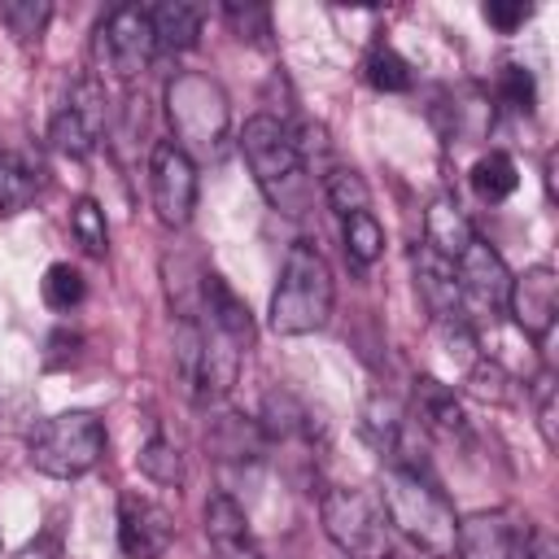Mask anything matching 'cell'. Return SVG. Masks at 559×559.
Wrapping results in <instances>:
<instances>
[{"label":"cell","instance_id":"6da1fadb","mask_svg":"<svg viewBox=\"0 0 559 559\" xmlns=\"http://www.w3.org/2000/svg\"><path fill=\"white\" fill-rule=\"evenodd\" d=\"M380 507L389 515V528H397L415 550L428 559H454L459 546V515L441 485L428 472L384 467L380 476Z\"/></svg>","mask_w":559,"mask_h":559},{"label":"cell","instance_id":"7a4b0ae2","mask_svg":"<svg viewBox=\"0 0 559 559\" xmlns=\"http://www.w3.org/2000/svg\"><path fill=\"white\" fill-rule=\"evenodd\" d=\"M240 153L253 170V183L258 192L271 201V210L288 214V218H301L306 205H310V170L297 153V140H293V127L271 118V114H253L240 131Z\"/></svg>","mask_w":559,"mask_h":559},{"label":"cell","instance_id":"3957f363","mask_svg":"<svg viewBox=\"0 0 559 559\" xmlns=\"http://www.w3.org/2000/svg\"><path fill=\"white\" fill-rule=\"evenodd\" d=\"M336 301V284H332V266L328 258L310 245V240H293L280 266V284L271 293V328L280 336H306L319 332L332 314Z\"/></svg>","mask_w":559,"mask_h":559},{"label":"cell","instance_id":"277c9868","mask_svg":"<svg viewBox=\"0 0 559 559\" xmlns=\"http://www.w3.org/2000/svg\"><path fill=\"white\" fill-rule=\"evenodd\" d=\"M166 118L175 131V144L197 162V157H218L231 131V109L227 92L201 74V70H179L166 83Z\"/></svg>","mask_w":559,"mask_h":559},{"label":"cell","instance_id":"5b68a950","mask_svg":"<svg viewBox=\"0 0 559 559\" xmlns=\"http://www.w3.org/2000/svg\"><path fill=\"white\" fill-rule=\"evenodd\" d=\"M105 441H109L105 424L92 411H61L31 432L26 459L35 472L52 480H74V476H87L105 459Z\"/></svg>","mask_w":559,"mask_h":559},{"label":"cell","instance_id":"8992f818","mask_svg":"<svg viewBox=\"0 0 559 559\" xmlns=\"http://www.w3.org/2000/svg\"><path fill=\"white\" fill-rule=\"evenodd\" d=\"M319 520L332 546L349 559H393V528L376 493L358 485H332L319 498Z\"/></svg>","mask_w":559,"mask_h":559},{"label":"cell","instance_id":"52a82bcc","mask_svg":"<svg viewBox=\"0 0 559 559\" xmlns=\"http://www.w3.org/2000/svg\"><path fill=\"white\" fill-rule=\"evenodd\" d=\"M92 52H96V70L109 74V79H140L157 52V39H153V22H148V9L140 4H118L100 17L96 26V39H92Z\"/></svg>","mask_w":559,"mask_h":559},{"label":"cell","instance_id":"ba28073f","mask_svg":"<svg viewBox=\"0 0 559 559\" xmlns=\"http://www.w3.org/2000/svg\"><path fill=\"white\" fill-rule=\"evenodd\" d=\"M454 280H459V306H463V319L467 323L498 319L507 310L511 271H507L502 253L493 245H485L480 236L454 258Z\"/></svg>","mask_w":559,"mask_h":559},{"label":"cell","instance_id":"9c48e42d","mask_svg":"<svg viewBox=\"0 0 559 559\" xmlns=\"http://www.w3.org/2000/svg\"><path fill=\"white\" fill-rule=\"evenodd\" d=\"M148 197L162 227H188L197 210V162L175 144L157 140L148 153Z\"/></svg>","mask_w":559,"mask_h":559},{"label":"cell","instance_id":"30bf717a","mask_svg":"<svg viewBox=\"0 0 559 559\" xmlns=\"http://www.w3.org/2000/svg\"><path fill=\"white\" fill-rule=\"evenodd\" d=\"M118 546L127 559H166L175 546V515L144 493H122L118 498Z\"/></svg>","mask_w":559,"mask_h":559},{"label":"cell","instance_id":"8fae6325","mask_svg":"<svg viewBox=\"0 0 559 559\" xmlns=\"http://www.w3.org/2000/svg\"><path fill=\"white\" fill-rule=\"evenodd\" d=\"M100 127H105V92L87 79L70 92V100L52 114V127H48V140L57 153L66 157H87L100 140Z\"/></svg>","mask_w":559,"mask_h":559},{"label":"cell","instance_id":"7c38bea8","mask_svg":"<svg viewBox=\"0 0 559 559\" xmlns=\"http://www.w3.org/2000/svg\"><path fill=\"white\" fill-rule=\"evenodd\" d=\"M507 314L515 319V328L533 341H546L559 314V275L550 266H528L520 275H511V293H507Z\"/></svg>","mask_w":559,"mask_h":559},{"label":"cell","instance_id":"4fadbf2b","mask_svg":"<svg viewBox=\"0 0 559 559\" xmlns=\"http://www.w3.org/2000/svg\"><path fill=\"white\" fill-rule=\"evenodd\" d=\"M528 528H520L507 511H480L472 520H459V559H520Z\"/></svg>","mask_w":559,"mask_h":559},{"label":"cell","instance_id":"5bb4252c","mask_svg":"<svg viewBox=\"0 0 559 559\" xmlns=\"http://www.w3.org/2000/svg\"><path fill=\"white\" fill-rule=\"evenodd\" d=\"M197 314H205V323H210L214 332L231 336L240 349H253V336H258L253 314H249V306L231 293V284H227L223 275H214V271L201 275V310H197Z\"/></svg>","mask_w":559,"mask_h":559},{"label":"cell","instance_id":"9a60e30c","mask_svg":"<svg viewBox=\"0 0 559 559\" xmlns=\"http://www.w3.org/2000/svg\"><path fill=\"white\" fill-rule=\"evenodd\" d=\"M205 537L218 550V559H258L249 515L231 493H210L205 502Z\"/></svg>","mask_w":559,"mask_h":559},{"label":"cell","instance_id":"2e32d148","mask_svg":"<svg viewBox=\"0 0 559 559\" xmlns=\"http://www.w3.org/2000/svg\"><path fill=\"white\" fill-rule=\"evenodd\" d=\"M415 288L428 306V314L441 323V319H463V306H459V280H454V262H445L441 253H432L428 245L415 249Z\"/></svg>","mask_w":559,"mask_h":559},{"label":"cell","instance_id":"e0dca14e","mask_svg":"<svg viewBox=\"0 0 559 559\" xmlns=\"http://www.w3.org/2000/svg\"><path fill=\"white\" fill-rule=\"evenodd\" d=\"M411 415L424 432H441V437H463L467 432V415H463L454 389L445 380H432V376L415 380V411Z\"/></svg>","mask_w":559,"mask_h":559},{"label":"cell","instance_id":"ac0fdd59","mask_svg":"<svg viewBox=\"0 0 559 559\" xmlns=\"http://www.w3.org/2000/svg\"><path fill=\"white\" fill-rule=\"evenodd\" d=\"M472 240H476V227H472V218L463 214V205L454 197H437L424 210V245L432 253H441L445 262H454Z\"/></svg>","mask_w":559,"mask_h":559},{"label":"cell","instance_id":"d6986e66","mask_svg":"<svg viewBox=\"0 0 559 559\" xmlns=\"http://www.w3.org/2000/svg\"><path fill=\"white\" fill-rule=\"evenodd\" d=\"M148 22H153L157 48H166V52H188V48H197V39H201V9L188 4V0L153 4V9H148Z\"/></svg>","mask_w":559,"mask_h":559},{"label":"cell","instance_id":"ffe728a7","mask_svg":"<svg viewBox=\"0 0 559 559\" xmlns=\"http://www.w3.org/2000/svg\"><path fill=\"white\" fill-rule=\"evenodd\" d=\"M39 197V166L17 153H0V214L13 218Z\"/></svg>","mask_w":559,"mask_h":559},{"label":"cell","instance_id":"44dd1931","mask_svg":"<svg viewBox=\"0 0 559 559\" xmlns=\"http://www.w3.org/2000/svg\"><path fill=\"white\" fill-rule=\"evenodd\" d=\"M319 183H323V201L332 205V214L349 218V214L371 210V188L362 183L358 170H349V166H328V170L319 175Z\"/></svg>","mask_w":559,"mask_h":559},{"label":"cell","instance_id":"7402d4cb","mask_svg":"<svg viewBox=\"0 0 559 559\" xmlns=\"http://www.w3.org/2000/svg\"><path fill=\"white\" fill-rule=\"evenodd\" d=\"M472 188H476V197L480 201H507L515 188H520V175H515V162L507 157V153H498V148H489V153H480L476 157V166H472Z\"/></svg>","mask_w":559,"mask_h":559},{"label":"cell","instance_id":"603a6c76","mask_svg":"<svg viewBox=\"0 0 559 559\" xmlns=\"http://www.w3.org/2000/svg\"><path fill=\"white\" fill-rule=\"evenodd\" d=\"M362 79L376 87V92H411L415 87V70L406 57H397L389 44H376L367 57H362Z\"/></svg>","mask_w":559,"mask_h":559},{"label":"cell","instance_id":"cb8c5ba5","mask_svg":"<svg viewBox=\"0 0 559 559\" xmlns=\"http://www.w3.org/2000/svg\"><path fill=\"white\" fill-rule=\"evenodd\" d=\"M341 240H345V253H349L358 266H371V262L384 253V227H380V218H376L371 210L341 218Z\"/></svg>","mask_w":559,"mask_h":559},{"label":"cell","instance_id":"d4e9b609","mask_svg":"<svg viewBox=\"0 0 559 559\" xmlns=\"http://www.w3.org/2000/svg\"><path fill=\"white\" fill-rule=\"evenodd\" d=\"M135 463H140V472H144L153 485H170V489H175V485H183V476H188L179 445H175V441H166V437L144 441V445H140V454H135Z\"/></svg>","mask_w":559,"mask_h":559},{"label":"cell","instance_id":"484cf974","mask_svg":"<svg viewBox=\"0 0 559 559\" xmlns=\"http://www.w3.org/2000/svg\"><path fill=\"white\" fill-rule=\"evenodd\" d=\"M70 231H74V240L83 245V253L105 258V249H109V223H105L100 201L79 197V201L70 205Z\"/></svg>","mask_w":559,"mask_h":559},{"label":"cell","instance_id":"4316f807","mask_svg":"<svg viewBox=\"0 0 559 559\" xmlns=\"http://www.w3.org/2000/svg\"><path fill=\"white\" fill-rule=\"evenodd\" d=\"M39 293H44L48 310H74L83 301V275L70 262H52L44 271V280H39Z\"/></svg>","mask_w":559,"mask_h":559},{"label":"cell","instance_id":"83f0119b","mask_svg":"<svg viewBox=\"0 0 559 559\" xmlns=\"http://www.w3.org/2000/svg\"><path fill=\"white\" fill-rule=\"evenodd\" d=\"M463 384H467V393L472 397H480V402H493V406H502V402H511V376L493 362V358H476L467 371H463Z\"/></svg>","mask_w":559,"mask_h":559},{"label":"cell","instance_id":"f1b7e54d","mask_svg":"<svg viewBox=\"0 0 559 559\" xmlns=\"http://www.w3.org/2000/svg\"><path fill=\"white\" fill-rule=\"evenodd\" d=\"M0 17H4V26L17 35V39H39L44 35V26H48V17H52V4L48 0H4L0 4Z\"/></svg>","mask_w":559,"mask_h":559},{"label":"cell","instance_id":"f546056e","mask_svg":"<svg viewBox=\"0 0 559 559\" xmlns=\"http://www.w3.org/2000/svg\"><path fill=\"white\" fill-rule=\"evenodd\" d=\"M498 96H502V105H511V109H520V114H533V109H537V83H533L528 66L507 61V66L498 70Z\"/></svg>","mask_w":559,"mask_h":559},{"label":"cell","instance_id":"4dcf8cb0","mask_svg":"<svg viewBox=\"0 0 559 559\" xmlns=\"http://www.w3.org/2000/svg\"><path fill=\"white\" fill-rule=\"evenodd\" d=\"M223 13H227V22L236 26V35L240 39H266L271 35V9H262V4H223Z\"/></svg>","mask_w":559,"mask_h":559},{"label":"cell","instance_id":"1f68e13d","mask_svg":"<svg viewBox=\"0 0 559 559\" xmlns=\"http://www.w3.org/2000/svg\"><path fill=\"white\" fill-rule=\"evenodd\" d=\"M533 397H537V428H542V441L555 450V445H559V432H555V376H550V371L537 376Z\"/></svg>","mask_w":559,"mask_h":559},{"label":"cell","instance_id":"d6a6232c","mask_svg":"<svg viewBox=\"0 0 559 559\" xmlns=\"http://www.w3.org/2000/svg\"><path fill=\"white\" fill-rule=\"evenodd\" d=\"M480 13H485V22H489V26H498V31H507V35L533 17V9H528L524 0H489Z\"/></svg>","mask_w":559,"mask_h":559},{"label":"cell","instance_id":"836d02e7","mask_svg":"<svg viewBox=\"0 0 559 559\" xmlns=\"http://www.w3.org/2000/svg\"><path fill=\"white\" fill-rule=\"evenodd\" d=\"M520 559H559V542H555V533H550V528H528Z\"/></svg>","mask_w":559,"mask_h":559},{"label":"cell","instance_id":"e575fe53","mask_svg":"<svg viewBox=\"0 0 559 559\" xmlns=\"http://www.w3.org/2000/svg\"><path fill=\"white\" fill-rule=\"evenodd\" d=\"M13 559H61V542L48 537V533H39V537H31Z\"/></svg>","mask_w":559,"mask_h":559}]
</instances>
